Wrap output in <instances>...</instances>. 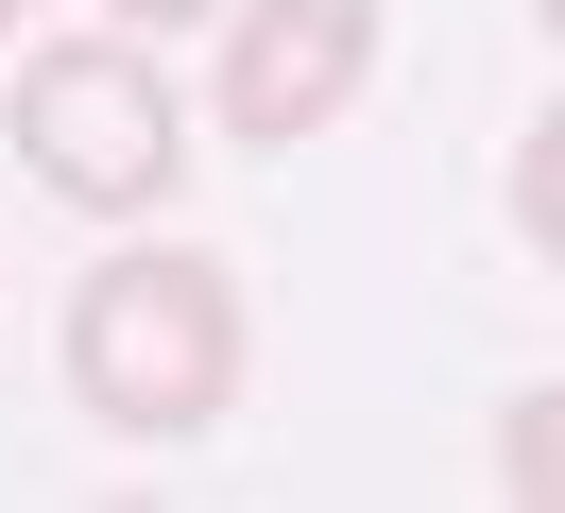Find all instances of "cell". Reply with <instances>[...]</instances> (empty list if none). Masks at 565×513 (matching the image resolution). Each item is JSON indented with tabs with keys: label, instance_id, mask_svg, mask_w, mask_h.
I'll return each instance as SVG.
<instances>
[{
	"label": "cell",
	"instance_id": "1",
	"mask_svg": "<svg viewBox=\"0 0 565 513\" xmlns=\"http://www.w3.org/2000/svg\"><path fill=\"white\" fill-rule=\"evenodd\" d=\"M257 376V325H241V274L189 257V239H120L104 274L70 291V410L120 445H206Z\"/></svg>",
	"mask_w": 565,
	"mask_h": 513
},
{
	"label": "cell",
	"instance_id": "2",
	"mask_svg": "<svg viewBox=\"0 0 565 513\" xmlns=\"http://www.w3.org/2000/svg\"><path fill=\"white\" fill-rule=\"evenodd\" d=\"M0 137H18V171H35L70 223H154V205L189 189V103H172V68H154V52H120V34L18 52Z\"/></svg>",
	"mask_w": 565,
	"mask_h": 513
},
{
	"label": "cell",
	"instance_id": "3",
	"mask_svg": "<svg viewBox=\"0 0 565 513\" xmlns=\"http://www.w3.org/2000/svg\"><path fill=\"white\" fill-rule=\"evenodd\" d=\"M206 34H223V68H206L223 154H309L377 86V0H223Z\"/></svg>",
	"mask_w": 565,
	"mask_h": 513
},
{
	"label": "cell",
	"instance_id": "4",
	"mask_svg": "<svg viewBox=\"0 0 565 513\" xmlns=\"http://www.w3.org/2000/svg\"><path fill=\"white\" fill-rule=\"evenodd\" d=\"M497 445H514L497 479H514V496H548V479H565V462H548V445H565V394H514V428H497Z\"/></svg>",
	"mask_w": 565,
	"mask_h": 513
},
{
	"label": "cell",
	"instance_id": "5",
	"mask_svg": "<svg viewBox=\"0 0 565 513\" xmlns=\"http://www.w3.org/2000/svg\"><path fill=\"white\" fill-rule=\"evenodd\" d=\"M548 171H565V137L531 120V137H514V223H531V239H565V189H548Z\"/></svg>",
	"mask_w": 565,
	"mask_h": 513
},
{
	"label": "cell",
	"instance_id": "6",
	"mask_svg": "<svg viewBox=\"0 0 565 513\" xmlns=\"http://www.w3.org/2000/svg\"><path fill=\"white\" fill-rule=\"evenodd\" d=\"M104 18H120V34H206L223 0H104Z\"/></svg>",
	"mask_w": 565,
	"mask_h": 513
},
{
	"label": "cell",
	"instance_id": "7",
	"mask_svg": "<svg viewBox=\"0 0 565 513\" xmlns=\"http://www.w3.org/2000/svg\"><path fill=\"white\" fill-rule=\"evenodd\" d=\"M18 18H35V0H0V52H18Z\"/></svg>",
	"mask_w": 565,
	"mask_h": 513
}]
</instances>
